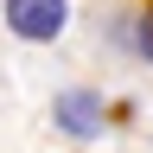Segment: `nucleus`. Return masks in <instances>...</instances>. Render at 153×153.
Returning a JSON list of instances; mask_svg holds the SVG:
<instances>
[{"label":"nucleus","instance_id":"1","mask_svg":"<svg viewBox=\"0 0 153 153\" xmlns=\"http://www.w3.org/2000/svg\"><path fill=\"white\" fill-rule=\"evenodd\" d=\"M7 26L19 38H57L64 32V0H7Z\"/></svg>","mask_w":153,"mask_h":153},{"label":"nucleus","instance_id":"2","mask_svg":"<svg viewBox=\"0 0 153 153\" xmlns=\"http://www.w3.org/2000/svg\"><path fill=\"white\" fill-rule=\"evenodd\" d=\"M57 121H64V134H96L102 128V102L89 89H70V96H57Z\"/></svg>","mask_w":153,"mask_h":153},{"label":"nucleus","instance_id":"3","mask_svg":"<svg viewBox=\"0 0 153 153\" xmlns=\"http://www.w3.org/2000/svg\"><path fill=\"white\" fill-rule=\"evenodd\" d=\"M147 51H153V19H147Z\"/></svg>","mask_w":153,"mask_h":153}]
</instances>
